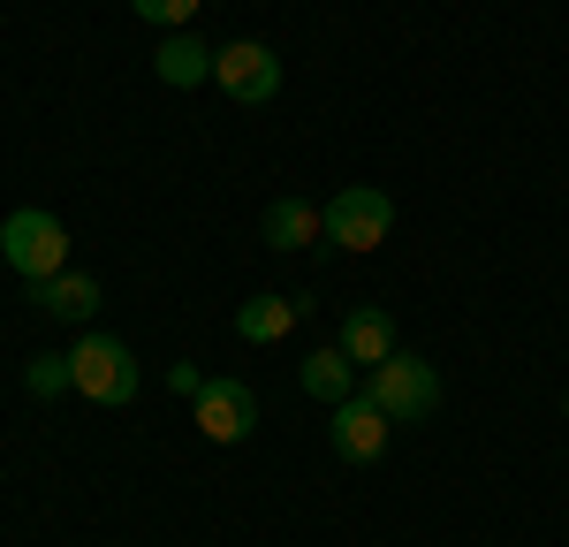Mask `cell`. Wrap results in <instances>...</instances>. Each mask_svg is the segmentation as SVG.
I'll return each mask as SVG.
<instances>
[{"instance_id": "1", "label": "cell", "mask_w": 569, "mask_h": 547, "mask_svg": "<svg viewBox=\"0 0 569 547\" xmlns=\"http://www.w3.org/2000/svg\"><path fill=\"white\" fill-rule=\"evenodd\" d=\"M69 372H77V396L99 404V410L137 404V388H144L137 350H130V342H114V335H77V342H69Z\"/></svg>"}, {"instance_id": "2", "label": "cell", "mask_w": 569, "mask_h": 547, "mask_svg": "<svg viewBox=\"0 0 569 547\" xmlns=\"http://www.w3.org/2000/svg\"><path fill=\"white\" fill-rule=\"evenodd\" d=\"M365 396L388 410V426H418V418L440 410V365L418 358V350H395L388 365H372V388Z\"/></svg>"}, {"instance_id": "3", "label": "cell", "mask_w": 569, "mask_h": 547, "mask_svg": "<svg viewBox=\"0 0 569 547\" xmlns=\"http://www.w3.org/2000/svg\"><path fill=\"white\" fill-rule=\"evenodd\" d=\"M388 228H395V198L372 190V182H350V190H335V198L319 206V236H327L335 251H380Z\"/></svg>"}, {"instance_id": "4", "label": "cell", "mask_w": 569, "mask_h": 547, "mask_svg": "<svg viewBox=\"0 0 569 547\" xmlns=\"http://www.w3.org/2000/svg\"><path fill=\"white\" fill-rule=\"evenodd\" d=\"M0 259L23 274V281L61 274V267H69V228H61V213H46V206H16V213L0 221Z\"/></svg>"}, {"instance_id": "5", "label": "cell", "mask_w": 569, "mask_h": 547, "mask_svg": "<svg viewBox=\"0 0 569 547\" xmlns=\"http://www.w3.org/2000/svg\"><path fill=\"white\" fill-rule=\"evenodd\" d=\"M190 418H198V434H206V441L236 449V441H251V434H259V388H251V380H236V372H220V380H206V388L190 396Z\"/></svg>"}, {"instance_id": "6", "label": "cell", "mask_w": 569, "mask_h": 547, "mask_svg": "<svg viewBox=\"0 0 569 547\" xmlns=\"http://www.w3.org/2000/svg\"><path fill=\"white\" fill-rule=\"evenodd\" d=\"M213 84L228 91L236 107H266V99L281 91V61H273L266 39H228V46H213Z\"/></svg>"}, {"instance_id": "7", "label": "cell", "mask_w": 569, "mask_h": 547, "mask_svg": "<svg viewBox=\"0 0 569 547\" xmlns=\"http://www.w3.org/2000/svg\"><path fill=\"white\" fill-rule=\"evenodd\" d=\"M327 434H335L342 464H380L388 456V410L372 404V396H342V404L327 410Z\"/></svg>"}, {"instance_id": "8", "label": "cell", "mask_w": 569, "mask_h": 547, "mask_svg": "<svg viewBox=\"0 0 569 547\" xmlns=\"http://www.w3.org/2000/svg\"><path fill=\"white\" fill-rule=\"evenodd\" d=\"M23 297L39 305L46 319H61V327H91L99 319V305H107V289L91 281V274H46V281H23Z\"/></svg>"}, {"instance_id": "9", "label": "cell", "mask_w": 569, "mask_h": 547, "mask_svg": "<svg viewBox=\"0 0 569 547\" xmlns=\"http://www.w3.org/2000/svg\"><path fill=\"white\" fill-rule=\"evenodd\" d=\"M152 77H160L168 91H198L206 77H213V46L198 39V31H168L160 53H152Z\"/></svg>"}, {"instance_id": "10", "label": "cell", "mask_w": 569, "mask_h": 547, "mask_svg": "<svg viewBox=\"0 0 569 547\" xmlns=\"http://www.w3.org/2000/svg\"><path fill=\"white\" fill-rule=\"evenodd\" d=\"M259 236L266 251H305V243H319V206L311 198H273L259 213Z\"/></svg>"}, {"instance_id": "11", "label": "cell", "mask_w": 569, "mask_h": 547, "mask_svg": "<svg viewBox=\"0 0 569 547\" xmlns=\"http://www.w3.org/2000/svg\"><path fill=\"white\" fill-rule=\"evenodd\" d=\"M342 350H350V365H388L395 358V319L380 305H357L342 319Z\"/></svg>"}, {"instance_id": "12", "label": "cell", "mask_w": 569, "mask_h": 547, "mask_svg": "<svg viewBox=\"0 0 569 547\" xmlns=\"http://www.w3.org/2000/svg\"><path fill=\"white\" fill-rule=\"evenodd\" d=\"M289 327H297V297H273V289H266V297H243V312H236V335L259 342V350L281 342Z\"/></svg>"}, {"instance_id": "13", "label": "cell", "mask_w": 569, "mask_h": 547, "mask_svg": "<svg viewBox=\"0 0 569 547\" xmlns=\"http://www.w3.org/2000/svg\"><path fill=\"white\" fill-rule=\"evenodd\" d=\"M350 372H357V365H350V350H342V342H335V350H311V358L297 365V380H305V396H319L327 410H335L342 396H350Z\"/></svg>"}, {"instance_id": "14", "label": "cell", "mask_w": 569, "mask_h": 547, "mask_svg": "<svg viewBox=\"0 0 569 547\" xmlns=\"http://www.w3.org/2000/svg\"><path fill=\"white\" fill-rule=\"evenodd\" d=\"M23 380H31V396H77V372H69V350H39V358L23 365Z\"/></svg>"}, {"instance_id": "15", "label": "cell", "mask_w": 569, "mask_h": 547, "mask_svg": "<svg viewBox=\"0 0 569 547\" xmlns=\"http://www.w3.org/2000/svg\"><path fill=\"white\" fill-rule=\"evenodd\" d=\"M144 23H160V31H190V16L206 8V0H130Z\"/></svg>"}, {"instance_id": "16", "label": "cell", "mask_w": 569, "mask_h": 547, "mask_svg": "<svg viewBox=\"0 0 569 547\" xmlns=\"http://www.w3.org/2000/svg\"><path fill=\"white\" fill-rule=\"evenodd\" d=\"M168 388H176V396H198L206 380H198V365H168Z\"/></svg>"}, {"instance_id": "17", "label": "cell", "mask_w": 569, "mask_h": 547, "mask_svg": "<svg viewBox=\"0 0 569 547\" xmlns=\"http://www.w3.org/2000/svg\"><path fill=\"white\" fill-rule=\"evenodd\" d=\"M562 418H569V396H562Z\"/></svg>"}]
</instances>
